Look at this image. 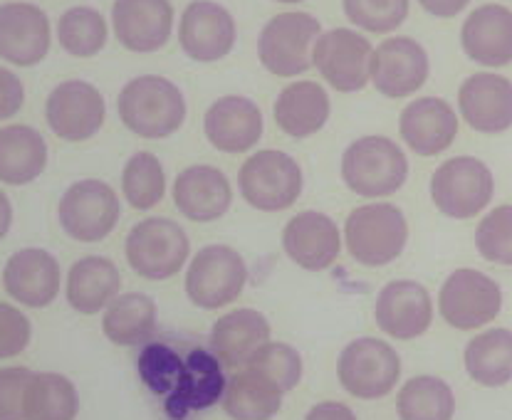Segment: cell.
Here are the masks:
<instances>
[{
	"mask_svg": "<svg viewBox=\"0 0 512 420\" xmlns=\"http://www.w3.org/2000/svg\"><path fill=\"white\" fill-rule=\"evenodd\" d=\"M475 248L498 265H512V206L490 210L475 230Z\"/></svg>",
	"mask_w": 512,
	"mask_h": 420,
	"instance_id": "cell-40",
	"label": "cell"
},
{
	"mask_svg": "<svg viewBox=\"0 0 512 420\" xmlns=\"http://www.w3.org/2000/svg\"><path fill=\"white\" fill-rule=\"evenodd\" d=\"M226 391V378L218 369L216 359L206 351L196 349L184 361L179 386L169 396V411L176 413V408L186 411H201V408L216 403V398Z\"/></svg>",
	"mask_w": 512,
	"mask_h": 420,
	"instance_id": "cell-31",
	"label": "cell"
},
{
	"mask_svg": "<svg viewBox=\"0 0 512 420\" xmlns=\"http://www.w3.org/2000/svg\"><path fill=\"white\" fill-rule=\"evenodd\" d=\"M282 396L268 376L248 366L228 381L223 408L233 420H270L280 411Z\"/></svg>",
	"mask_w": 512,
	"mask_h": 420,
	"instance_id": "cell-30",
	"label": "cell"
},
{
	"mask_svg": "<svg viewBox=\"0 0 512 420\" xmlns=\"http://www.w3.org/2000/svg\"><path fill=\"white\" fill-rule=\"evenodd\" d=\"M179 42L191 60H223L235 45L233 15L213 0H193L181 15Z\"/></svg>",
	"mask_w": 512,
	"mask_h": 420,
	"instance_id": "cell-15",
	"label": "cell"
},
{
	"mask_svg": "<svg viewBox=\"0 0 512 420\" xmlns=\"http://www.w3.org/2000/svg\"><path fill=\"white\" fill-rule=\"evenodd\" d=\"M3 285L25 307H47L60 292V265L43 248L18 250L5 262Z\"/></svg>",
	"mask_w": 512,
	"mask_h": 420,
	"instance_id": "cell-22",
	"label": "cell"
},
{
	"mask_svg": "<svg viewBox=\"0 0 512 420\" xmlns=\"http://www.w3.org/2000/svg\"><path fill=\"white\" fill-rule=\"evenodd\" d=\"M278 3H302V0H278Z\"/></svg>",
	"mask_w": 512,
	"mask_h": 420,
	"instance_id": "cell-48",
	"label": "cell"
},
{
	"mask_svg": "<svg viewBox=\"0 0 512 420\" xmlns=\"http://www.w3.org/2000/svg\"><path fill=\"white\" fill-rule=\"evenodd\" d=\"M57 38L70 55L94 57L107 42V20L94 8H70L57 23Z\"/></svg>",
	"mask_w": 512,
	"mask_h": 420,
	"instance_id": "cell-36",
	"label": "cell"
},
{
	"mask_svg": "<svg viewBox=\"0 0 512 420\" xmlns=\"http://www.w3.org/2000/svg\"><path fill=\"white\" fill-rule=\"evenodd\" d=\"M409 178V161L386 136L357 139L342 156V181L349 191L364 198L391 196Z\"/></svg>",
	"mask_w": 512,
	"mask_h": 420,
	"instance_id": "cell-2",
	"label": "cell"
},
{
	"mask_svg": "<svg viewBox=\"0 0 512 420\" xmlns=\"http://www.w3.org/2000/svg\"><path fill=\"white\" fill-rule=\"evenodd\" d=\"M461 45L473 62L483 67H505L512 62V10L505 5H480L468 15Z\"/></svg>",
	"mask_w": 512,
	"mask_h": 420,
	"instance_id": "cell-23",
	"label": "cell"
},
{
	"mask_svg": "<svg viewBox=\"0 0 512 420\" xmlns=\"http://www.w3.org/2000/svg\"><path fill=\"white\" fill-rule=\"evenodd\" d=\"M30 329L28 317L20 309L10 307V304L0 302V359H10L25 351L30 344Z\"/></svg>",
	"mask_w": 512,
	"mask_h": 420,
	"instance_id": "cell-43",
	"label": "cell"
},
{
	"mask_svg": "<svg viewBox=\"0 0 512 420\" xmlns=\"http://www.w3.org/2000/svg\"><path fill=\"white\" fill-rule=\"evenodd\" d=\"M122 191L129 206L137 210H149L164 198L166 173L161 161L149 151H139L127 161L122 173Z\"/></svg>",
	"mask_w": 512,
	"mask_h": 420,
	"instance_id": "cell-37",
	"label": "cell"
},
{
	"mask_svg": "<svg viewBox=\"0 0 512 420\" xmlns=\"http://www.w3.org/2000/svg\"><path fill=\"white\" fill-rule=\"evenodd\" d=\"M339 383L357 398H381L401 376L399 354L386 341L357 339L339 354Z\"/></svg>",
	"mask_w": 512,
	"mask_h": 420,
	"instance_id": "cell-11",
	"label": "cell"
},
{
	"mask_svg": "<svg viewBox=\"0 0 512 420\" xmlns=\"http://www.w3.org/2000/svg\"><path fill=\"white\" fill-rule=\"evenodd\" d=\"M248 282L243 257L228 245H208L193 257L186 272V294L196 307L221 309L238 299Z\"/></svg>",
	"mask_w": 512,
	"mask_h": 420,
	"instance_id": "cell-9",
	"label": "cell"
},
{
	"mask_svg": "<svg viewBox=\"0 0 512 420\" xmlns=\"http://www.w3.org/2000/svg\"><path fill=\"white\" fill-rule=\"evenodd\" d=\"M500 307H503V292L498 282L470 267L453 272L438 294L441 317L456 329L485 327L498 317Z\"/></svg>",
	"mask_w": 512,
	"mask_h": 420,
	"instance_id": "cell-10",
	"label": "cell"
},
{
	"mask_svg": "<svg viewBox=\"0 0 512 420\" xmlns=\"http://www.w3.org/2000/svg\"><path fill=\"white\" fill-rule=\"evenodd\" d=\"M141 378L149 383L154 393H174L179 386L181 371H184V361L169 351L166 346L154 344L141 354L139 361Z\"/></svg>",
	"mask_w": 512,
	"mask_h": 420,
	"instance_id": "cell-41",
	"label": "cell"
},
{
	"mask_svg": "<svg viewBox=\"0 0 512 420\" xmlns=\"http://www.w3.org/2000/svg\"><path fill=\"white\" fill-rule=\"evenodd\" d=\"M104 336L119 346L141 344L156 329V304L149 294L129 292L109 302L102 319Z\"/></svg>",
	"mask_w": 512,
	"mask_h": 420,
	"instance_id": "cell-32",
	"label": "cell"
},
{
	"mask_svg": "<svg viewBox=\"0 0 512 420\" xmlns=\"http://www.w3.org/2000/svg\"><path fill=\"white\" fill-rule=\"evenodd\" d=\"M399 131L411 151L421 156H438L456 139L458 117L443 99L423 97L401 112Z\"/></svg>",
	"mask_w": 512,
	"mask_h": 420,
	"instance_id": "cell-25",
	"label": "cell"
},
{
	"mask_svg": "<svg viewBox=\"0 0 512 420\" xmlns=\"http://www.w3.org/2000/svg\"><path fill=\"white\" fill-rule=\"evenodd\" d=\"M10 225H13V206H10L8 196H5L3 191H0V240L8 235Z\"/></svg>",
	"mask_w": 512,
	"mask_h": 420,
	"instance_id": "cell-47",
	"label": "cell"
},
{
	"mask_svg": "<svg viewBox=\"0 0 512 420\" xmlns=\"http://www.w3.org/2000/svg\"><path fill=\"white\" fill-rule=\"evenodd\" d=\"M401 420H451L456 413V398L451 386L436 376H416L396 398Z\"/></svg>",
	"mask_w": 512,
	"mask_h": 420,
	"instance_id": "cell-35",
	"label": "cell"
},
{
	"mask_svg": "<svg viewBox=\"0 0 512 420\" xmlns=\"http://www.w3.org/2000/svg\"><path fill=\"white\" fill-rule=\"evenodd\" d=\"M369 77L384 97L401 99L419 92L428 80L426 50L411 38H389L372 52Z\"/></svg>",
	"mask_w": 512,
	"mask_h": 420,
	"instance_id": "cell-14",
	"label": "cell"
},
{
	"mask_svg": "<svg viewBox=\"0 0 512 420\" xmlns=\"http://www.w3.org/2000/svg\"><path fill=\"white\" fill-rule=\"evenodd\" d=\"M495 181L490 168L473 156H456L436 168L431 178V198L448 218L466 220L493 201Z\"/></svg>",
	"mask_w": 512,
	"mask_h": 420,
	"instance_id": "cell-7",
	"label": "cell"
},
{
	"mask_svg": "<svg viewBox=\"0 0 512 420\" xmlns=\"http://www.w3.org/2000/svg\"><path fill=\"white\" fill-rule=\"evenodd\" d=\"M191 240L169 218H146L127 235V262L144 280H169L186 265Z\"/></svg>",
	"mask_w": 512,
	"mask_h": 420,
	"instance_id": "cell-4",
	"label": "cell"
},
{
	"mask_svg": "<svg viewBox=\"0 0 512 420\" xmlns=\"http://www.w3.org/2000/svg\"><path fill=\"white\" fill-rule=\"evenodd\" d=\"M47 166V144L33 126L13 124L0 129V181L25 186Z\"/></svg>",
	"mask_w": 512,
	"mask_h": 420,
	"instance_id": "cell-28",
	"label": "cell"
},
{
	"mask_svg": "<svg viewBox=\"0 0 512 420\" xmlns=\"http://www.w3.org/2000/svg\"><path fill=\"white\" fill-rule=\"evenodd\" d=\"M117 109L124 126L144 139H166L186 119L184 92L159 75H144L124 84Z\"/></svg>",
	"mask_w": 512,
	"mask_h": 420,
	"instance_id": "cell-1",
	"label": "cell"
},
{
	"mask_svg": "<svg viewBox=\"0 0 512 420\" xmlns=\"http://www.w3.org/2000/svg\"><path fill=\"white\" fill-rule=\"evenodd\" d=\"M119 206L117 193L112 186L97 178H87V181H77L62 193L60 208V225L72 240L80 243H99L107 238L119 223Z\"/></svg>",
	"mask_w": 512,
	"mask_h": 420,
	"instance_id": "cell-8",
	"label": "cell"
},
{
	"mask_svg": "<svg viewBox=\"0 0 512 420\" xmlns=\"http://www.w3.org/2000/svg\"><path fill=\"white\" fill-rule=\"evenodd\" d=\"M50 52V20L38 5H0V57L18 67H33Z\"/></svg>",
	"mask_w": 512,
	"mask_h": 420,
	"instance_id": "cell-16",
	"label": "cell"
},
{
	"mask_svg": "<svg viewBox=\"0 0 512 420\" xmlns=\"http://www.w3.org/2000/svg\"><path fill=\"white\" fill-rule=\"evenodd\" d=\"M329 119V94L317 82H295L275 102V122L295 139L317 134Z\"/></svg>",
	"mask_w": 512,
	"mask_h": 420,
	"instance_id": "cell-27",
	"label": "cell"
},
{
	"mask_svg": "<svg viewBox=\"0 0 512 420\" xmlns=\"http://www.w3.org/2000/svg\"><path fill=\"white\" fill-rule=\"evenodd\" d=\"M344 238L354 260L367 267H381L394 262L404 252L409 240V223L404 213L391 203H372L349 213Z\"/></svg>",
	"mask_w": 512,
	"mask_h": 420,
	"instance_id": "cell-3",
	"label": "cell"
},
{
	"mask_svg": "<svg viewBox=\"0 0 512 420\" xmlns=\"http://www.w3.org/2000/svg\"><path fill=\"white\" fill-rule=\"evenodd\" d=\"M372 42L347 28L322 33L312 50V65L339 92H359L367 87L372 65Z\"/></svg>",
	"mask_w": 512,
	"mask_h": 420,
	"instance_id": "cell-12",
	"label": "cell"
},
{
	"mask_svg": "<svg viewBox=\"0 0 512 420\" xmlns=\"http://www.w3.org/2000/svg\"><path fill=\"white\" fill-rule=\"evenodd\" d=\"M270 341V324L255 309H235L213 324L211 346L228 366L250 364L260 346Z\"/></svg>",
	"mask_w": 512,
	"mask_h": 420,
	"instance_id": "cell-26",
	"label": "cell"
},
{
	"mask_svg": "<svg viewBox=\"0 0 512 420\" xmlns=\"http://www.w3.org/2000/svg\"><path fill=\"white\" fill-rule=\"evenodd\" d=\"M344 13L367 33H391L409 18V0H342Z\"/></svg>",
	"mask_w": 512,
	"mask_h": 420,
	"instance_id": "cell-38",
	"label": "cell"
},
{
	"mask_svg": "<svg viewBox=\"0 0 512 420\" xmlns=\"http://www.w3.org/2000/svg\"><path fill=\"white\" fill-rule=\"evenodd\" d=\"M174 203L193 223H211L231 208V181L216 166H191L176 178Z\"/></svg>",
	"mask_w": 512,
	"mask_h": 420,
	"instance_id": "cell-24",
	"label": "cell"
},
{
	"mask_svg": "<svg viewBox=\"0 0 512 420\" xmlns=\"http://www.w3.org/2000/svg\"><path fill=\"white\" fill-rule=\"evenodd\" d=\"M238 186L250 206L265 213H278L300 198L302 168L285 151L265 149L240 166Z\"/></svg>",
	"mask_w": 512,
	"mask_h": 420,
	"instance_id": "cell-5",
	"label": "cell"
},
{
	"mask_svg": "<svg viewBox=\"0 0 512 420\" xmlns=\"http://www.w3.org/2000/svg\"><path fill=\"white\" fill-rule=\"evenodd\" d=\"M466 369L473 381L483 386H505L512 378V332L488 329L478 334L466 349Z\"/></svg>",
	"mask_w": 512,
	"mask_h": 420,
	"instance_id": "cell-33",
	"label": "cell"
},
{
	"mask_svg": "<svg viewBox=\"0 0 512 420\" xmlns=\"http://www.w3.org/2000/svg\"><path fill=\"white\" fill-rule=\"evenodd\" d=\"M282 248L287 257L305 270H327L342 250L339 228L332 218L317 210L295 215L282 230Z\"/></svg>",
	"mask_w": 512,
	"mask_h": 420,
	"instance_id": "cell-19",
	"label": "cell"
},
{
	"mask_svg": "<svg viewBox=\"0 0 512 420\" xmlns=\"http://www.w3.org/2000/svg\"><path fill=\"white\" fill-rule=\"evenodd\" d=\"M104 97L90 82L70 80L57 84L45 104V117L55 136L65 141L92 139L104 124Z\"/></svg>",
	"mask_w": 512,
	"mask_h": 420,
	"instance_id": "cell-13",
	"label": "cell"
},
{
	"mask_svg": "<svg viewBox=\"0 0 512 420\" xmlns=\"http://www.w3.org/2000/svg\"><path fill=\"white\" fill-rule=\"evenodd\" d=\"M322 35L320 20L307 13H280L258 38L260 65L278 77H295L310 70L315 40Z\"/></svg>",
	"mask_w": 512,
	"mask_h": 420,
	"instance_id": "cell-6",
	"label": "cell"
},
{
	"mask_svg": "<svg viewBox=\"0 0 512 420\" xmlns=\"http://www.w3.org/2000/svg\"><path fill=\"white\" fill-rule=\"evenodd\" d=\"M463 119L480 134H500L512 126V82L493 72H478L458 89Z\"/></svg>",
	"mask_w": 512,
	"mask_h": 420,
	"instance_id": "cell-18",
	"label": "cell"
},
{
	"mask_svg": "<svg viewBox=\"0 0 512 420\" xmlns=\"http://www.w3.org/2000/svg\"><path fill=\"white\" fill-rule=\"evenodd\" d=\"M419 3L426 13L436 15V18H453L466 10L470 0H419Z\"/></svg>",
	"mask_w": 512,
	"mask_h": 420,
	"instance_id": "cell-46",
	"label": "cell"
},
{
	"mask_svg": "<svg viewBox=\"0 0 512 420\" xmlns=\"http://www.w3.org/2000/svg\"><path fill=\"white\" fill-rule=\"evenodd\" d=\"M431 294L419 282H389L376 299V324L394 339H416L431 327Z\"/></svg>",
	"mask_w": 512,
	"mask_h": 420,
	"instance_id": "cell-21",
	"label": "cell"
},
{
	"mask_svg": "<svg viewBox=\"0 0 512 420\" xmlns=\"http://www.w3.org/2000/svg\"><path fill=\"white\" fill-rule=\"evenodd\" d=\"M112 25L129 52H156L171 38L174 8L169 0H114Z\"/></svg>",
	"mask_w": 512,
	"mask_h": 420,
	"instance_id": "cell-17",
	"label": "cell"
},
{
	"mask_svg": "<svg viewBox=\"0 0 512 420\" xmlns=\"http://www.w3.org/2000/svg\"><path fill=\"white\" fill-rule=\"evenodd\" d=\"M33 376L25 366L0 369V420H25L23 401Z\"/></svg>",
	"mask_w": 512,
	"mask_h": 420,
	"instance_id": "cell-42",
	"label": "cell"
},
{
	"mask_svg": "<svg viewBox=\"0 0 512 420\" xmlns=\"http://www.w3.org/2000/svg\"><path fill=\"white\" fill-rule=\"evenodd\" d=\"M305 420H357V416H354L352 408L344 406V403L327 401L317 403V406L307 413Z\"/></svg>",
	"mask_w": 512,
	"mask_h": 420,
	"instance_id": "cell-45",
	"label": "cell"
},
{
	"mask_svg": "<svg viewBox=\"0 0 512 420\" xmlns=\"http://www.w3.org/2000/svg\"><path fill=\"white\" fill-rule=\"evenodd\" d=\"M203 129L218 151L243 154L253 149L263 136V112L253 99L231 94L213 102L203 119Z\"/></svg>",
	"mask_w": 512,
	"mask_h": 420,
	"instance_id": "cell-20",
	"label": "cell"
},
{
	"mask_svg": "<svg viewBox=\"0 0 512 420\" xmlns=\"http://www.w3.org/2000/svg\"><path fill=\"white\" fill-rule=\"evenodd\" d=\"M248 366L268 376L282 393H290L302 378L300 354L290 344H280V341H268L265 346H260Z\"/></svg>",
	"mask_w": 512,
	"mask_h": 420,
	"instance_id": "cell-39",
	"label": "cell"
},
{
	"mask_svg": "<svg viewBox=\"0 0 512 420\" xmlns=\"http://www.w3.org/2000/svg\"><path fill=\"white\" fill-rule=\"evenodd\" d=\"M119 270L107 257H82L67 275V302L80 314H97L117 297Z\"/></svg>",
	"mask_w": 512,
	"mask_h": 420,
	"instance_id": "cell-29",
	"label": "cell"
},
{
	"mask_svg": "<svg viewBox=\"0 0 512 420\" xmlns=\"http://www.w3.org/2000/svg\"><path fill=\"white\" fill-rule=\"evenodd\" d=\"M80 398L70 378L60 374H35L25 391V420H75Z\"/></svg>",
	"mask_w": 512,
	"mask_h": 420,
	"instance_id": "cell-34",
	"label": "cell"
},
{
	"mask_svg": "<svg viewBox=\"0 0 512 420\" xmlns=\"http://www.w3.org/2000/svg\"><path fill=\"white\" fill-rule=\"evenodd\" d=\"M25 99L23 82L18 80V75L5 67H0V122L3 119H10L13 114L20 112Z\"/></svg>",
	"mask_w": 512,
	"mask_h": 420,
	"instance_id": "cell-44",
	"label": "cell"
}]
</instances>
